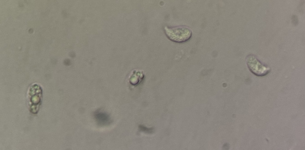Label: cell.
<instances>
[{
  "label": "cell",
  "mask_w": 305,
  "mask_h": 150,
  "mask_svg": "<svg viewBox=\"0 0 305 150\" xmlns=\"http://www.w3.org/2000/svg\"><path fill=\"white\" fill-rule=\"evenodd\" d=\"M165 33L171 41L177 43H182L189 40L192 37V32L185 26H178L173 27L165 26Z\"/></svg>",
  "instance_id": "6da1fadb"
},
{
  "label": "cell",
  "mask_w": 305,
  "mask_h": 150,
  "mask_svg": "<svg viewBox=\"0 0 305 150\" xmlns=\"http://www.w3.org/2000/svg\"><path fill=\"white\" fill-rule=\"evenodd\" d=\"M246 62L250 71L256 76H262L266 75L270 71L269 67L262 64L253 55H248L246 58Z\"/></svg>",
  "instance_id": "7a4b0ae2"
},
{
  "label": "cell",
  "mask_w": 305,
  "mask_h": 150,
  "mask_svg": "<svg viewBox=\"0 0 305 150\" xmlns=\"http://www.w3.org/2000/svg\"><path fill=\"white\" fill-rule=\"evenodd\" d=\"M29 32L30 33H32L33 32V30L32 29H30L29 30Z\"/></svg>",
  "instance_id": "3957f363"
}]
</instances>
